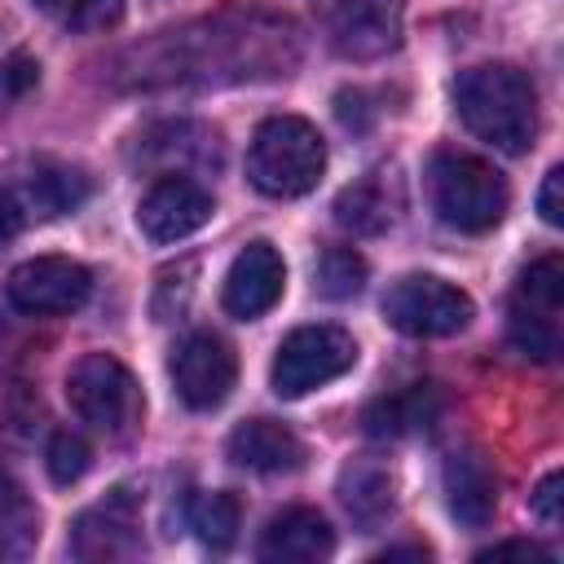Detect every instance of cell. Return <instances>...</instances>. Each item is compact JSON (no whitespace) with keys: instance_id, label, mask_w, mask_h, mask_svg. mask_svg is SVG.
<instances>
[{"instance_id":"obj_30","label":"cell","mask_w":564,"mask_h":564,"mask_svg":"<svg viewBox=\"0 0 564 564\" xmlns=\"http://www.w3.org/2000/svg\"><path fill=\"white\" fill-rule=\"evenodd\" d=\"M498 555H524V560H551V551L533 546V542H498L489 551H480V560H498Z\"/></svg>"},{"instance_id":"obj_27","label":"cell","mask_w":564,"mask_h":564,"mask_svg":"<svg viewBox=\"0 0 564 564\" xmlns=\"http://www.w3.org/2000/svg\"><path fill=\"white\" fill-rule=\"evenodd\" d=\"M35 79H40V62H35V57L13 53V57L0 62V93H4V97H22V93H31Z\"/></svg>"},{"instance_id":"obj_17","label":"cell","mask_w":564,"mask_h":564,"mask_svg":"<svg viewBox=\"0 0 564 564\" xmlns=\"http://www.w3.org/2000/svg\"><path fill=\"white\" fill-rule=\"evenodd\" d=\"M401 203H405V198H401L397 172H392V167H375V172H366L361 181H352L348 189H339V198H335V220H339L344 229L370 238V234H383V229L397 225Z\"/></svg>"},{"instance_id":"obj_21","label":"cell","mask_w":564,"mask_h":564,"mask_svg":"<svg viewBox=\"0 0 564 564\" xmlns=\"http://www.w3.org/2000/svg\"><path fill=\"white\" fill-rule=\"evenodd\" d=\"M84 198H88V176L66 167V163H35L26 185H22V203L44 220L62 216V212H75Z\"/></svg>"},{"instance_id":"obj_23","label":"cell","mask_w":564,"mask_h":564,"mask_svg":"<svg viewBox=\"0 0 564 564\" xmlns=\"http://www.w3.org/2000/svg\"><path fill=\"white\" fill-rule=\"evenodd\" d=\"M366 286V260L352 247H326L317 260V291L326 300H352Z\"/></svg>"},{"instance_id":"obj_9","label":"cell","mask_w":564,"mask_h":564,"mask_svg":"<svg viewBox=\"0 0 564 564\" xmlns=\"http://www.w3.org/2000/svg\"><path fill=\"white\" fill-rule=\"evenodd\" d=\"M93 291V273L70 256H35L18 264L4 282V295L18 313L48 317V313H75Z\"/></svg>"},{"instance_id":"obj_25","label":"cell","mask_w":564,"mask_h":564,"mask_svg":"<svg viewBox=\"0 0 564 564\" xmlns=\"http://www.w3.org/2000/svg\"><path fill=\"white\" fill-rule=\"evenodd\" d=\"M119 18H123V0H70V9L62 13V22L75 31H106Z\"/></svg>"},{"instance_id":"obj_22","label":"cell","mask_w":564,"mask_h":564,"mask_svg":"<svg viewBox=\"0 0 564 564\" xmlns=\"http://www.w3.org/2000/svg\"><path fill=\"white\" fill-rule=\"evenodd\" d=\"M238 524H242V507L229 489H216V494H203L189 502V529L203 538V546L212 551H225L234 546L238 538Z\"/></svg>"},{"instance_id":"obj_5","label":"cell","mask_w":564,"mask_h":564,"mask_svg":"<svg viewBox=\"0 0 564 564\" xmlns=\"http://www.w3.org/2000/svg\"><path fill=\"white\" fill-rule=\"evenodd\" d=\"M66 401L70 410L97 427L101 436H132L141 423V388L132 370L110 352H84L66 375Z\"/></svg>"},{"instance_id":"obj_11","label":"cell","mask_w":564,"mask_h":564,"mask_svg":"<svg viewBox=\"0 0 564 564\" xmlns=\"http://www.w3.org/2000/svg\"><path fill=\"white\" fill-rule=\"evenodd\" d=\"M238 379V361L234 348L212 335V330H194L176 344L172 352V388L189 410H216Z\"/></svg>"},{"instance_id":"obj_29","label":"cell","mask_w":564,"mask_h":564,"mask_svg":"<svg viewBox=\"0 0 564 564\" xmlns=\"http://www.w3.org/2000/svg\"><path fill=\"white\" fill-rule=\"evenodd\" d=\"M18 229H22V203L0 185V251L18 238Z\"/></svg>"},{"instance_id":"obj_6","label":"cell","mask_w":564,"mask_h":564,"mask_svg":"<svg viewBox=\"0 0 564 564\" xmlns=\"http://www.w3.org/2000/svg\"><path fill=\"white\" fill-rule=\"evenodd\" d=\"M352 361H357V339L344 326H326V322L300 326L278 344L269 383L278 397H304V392L348 375Z\"/></svg>"},{"instance_id":"obj_24","label":"cell","mask_w":564,"mask_h":564,"mask_svg":"<svg viewBox=\"0 0 564 564\" xmlns=\"http://www.w3.org/2000/svg\"><path fill=\"white\" fill-rule=\"evenodd\" d=\"M44 463H48V476H53V485H75V480H79V476L93 467V449H88V441H84L79 432H70V427H57V432L48 436Z\"/></svg>"},{"instance_id":"obj_18","label":"cell","mask_w":564,"mask_h":564,"mask_svg":"<svg viewBox=\"0 0 564 564\" xmlns=\"http://www.w3.org/2000/svg\"><path fill=\"white\" fill-rule=\"evenodd\" d=\"M441 410H445V392L436 383H405V388L375 397L361 410V427H366V436L392 441V436H410V432L432 427L441 419Z\"/></svg>"},{"instance_id":"obj_13","label":"cell","mask_w":564,"mask_h":564,"mask_svg":"<svg viewBox=\"0 0 564 564\" xmlns=\"http://www.w3.org/2000/svg\"><path fill=\"white\" fill-rule=\"evenodd\" d=\"M282 291H286V264H282L278 247L273 242H247L225 273L220 304L229 317L256 322L282 300Z\"/></svg>"},{"instance_id":"obj_8","label":"cell","mask_w":564,"mask_h":564,"mask_svg":"<svg viewBox=\"0 0 564 564\" xmlns=\"http://www.w3.org/2000/svg\"><path fill=\"white\" fill-rule=\"evenodd\" d=\"M70 555L84 564H115L141 555V498L132 489H110L101 502L75 516Z\"/></svg>"},{"instance_id":"obj_19","label":"cell","mask_w":564,"mask_h":564,"mask_svg":"<svg viewBox=\"0 0 564 564\" xmlns=\"http://www.w3.org/2000/svg\"><path fill=\"white\" fill-rule=\"evenodd\" d=\"M339 502L344 511L352 516V524L361 533H375L388 524L392 507H397V485H392V471L375 458H357L344 467L339 476Z\"/></svg>"},{"instance_id":"obj_15","label":"cell","mask_w":564,"mask_h":564,"mask_svg":"<svg viewBox=\"0 0 564 564\" xmlns=\"http://www.w3.org/2000/svg\"><path fill=\"white\" fill-rule=\"evenodd\" d=\"M225 454H229V463H238L247 471H264V476H282V471L304 467V441L278 419L238 423L225 441Z\"/></svg>"},{"instance_id":"obj_1","label":"cell","mask_w":564,"mask_h":564,"mask_svg":"<svg viewBox=\"0 0 564 564\" xmlns=\"http://www.w3.org/2000/svg\"><path fill=\"white\" fill-rule=\"evenodd\" d=\"M454 106L467 132L502 154H524L538 137V88L520 66L489 62L463 70L454 84Z\"/></svg>"},{"instance_id":"obj_7","label":"cell","mask_w":564,"mask_h":564,"mask_svg":"<svg viewBox=\"0 0 564 564\" xmlns=\"http://www.w3.org/2000/svg\"><path fill=\"white\" fill-rule=\"evenodd\" d=\"M471 313H476L471 308V295L458 291L445 278H432V273H405L383 295L388 326H397L401 335H414V339L458 335L471 322Z\"/></svg>"},{"instance_id":"obj_16","label":"cell","mask_w":564,"mask_h":564,"mask_svg":"<svg viewBox=\"0 0 564 564\" xmlns=\"http://www.w3.org/2000/svg\"><path fill=\"white\" fill-rule=\"evenodd\" d=\"M330 551H335V529L313 507H291L273 516L256 546V555L273 564H313V560H326Z\"/></svg>"},{"instance_id":"obj_31","label":"cell","mask_w":564,"mask_h":564,"mask_svg":"<svg viewBox=\"0 0 564 564\" xmlns=\"http://www.w3.org/2000/svg\"><path fill=\"white\" fill-rule=\"evenodd\" d=\"M40 4H44L48 13H66V9H70V0H40Z\"/></svg>"},{"instance_id":"obj_14","label":"cell","mask_w":564,"mask_h":564,"mask_svg":"<svg viewBox=\"0 0 564 564\" xmlns=\"http://www.w3.org/2000/svg\"><path fill=\"white\" fill-rule=\"evenodd\" d=\"M445 502L463 529H485L498 511V471L480 449H454L445 458Z\"/></svg>"},{"instance_id":"obj_3","label":"cell","mask_w":564,"mask_h":564,"mask_svg":"<svg viewBox=\"0 0 564 564\" xmlns=\"http://www.w3.org/2000/svg\"><path fill=\"white\" fill-rule=\"evenodd\" d=\"M427 198L432 212L458 229V234H485L507 212V181L494 163L463 154V150H436L427 163Z\"/></svg>"},{"instance_id":"obj_20","label":"cell","mask_w":564,"mask_h":564,"mask_svg":"<svg viewBox=\"0 0 564 564\" xmlns=\"http://www.w3.org/2000/svg\"><path fill=\"white\" fill-rule=\"evenodd\" d=\"M40 542V511L22 480L0 463V560H26Z\"/></svg>"},{"instance_id":"obj_10","label":"cell","mask_w":564,"mask_h":564,"mask_svg":"<svg viewBox=\"0 0 564 564\" xmlns=\"http://www.w3.org/2000/svg\"><path fill=\"white\" fill-rule=\"evenodd\" d=\"M405 31V0H335L326 18L330 48L348 62L388 57Z\"/></svg>"},{"instance_id":"obj_2","label":"cell","mask_w":564,"mask_h":564,"mask_svg":"<svg viewBox=\"0 0 564 564\" xmlns=\"http://www.w3.org/2000/svg\"><path fill=\"white\" fill-rule=\"evenodd\" d=\"M326 172V141L300 115L264 119L247 150V176L269 198H300Z\"/></svg>"},{"instance_id":"obj_26","label":"cell","mask_w":564,"mask_h":564,"mask_svg":"<svg viewBox=\"0 0 564 564\" xmlns=\"http://www.w3.org/2000/svg\"><path fill=\"white\" fill-rule=\"evenodd\" d=\"M564 476L560 471H551V476H542L538 480V489L529 494V507H533V516L546 524V529H560V520H564V511H560V502H564Z\"/></svg>"},{"instance_id":"obj_28","label":"cell","mask_w":564,"mask_h":564,"mask_svg":"<svg viewBox=\"0 0 564 564\" xmlns=\"http://www.w3.org/2000/svg\"><path fill=\"white\" fill-rule=\"evenodd\" d=\"M538 212L546 225H564V167H551L538 189Z\"/></svg>"},{"instance_id":"obj_12","label":"cell","mask_w":564,"mask_h":564,"mask_svg":"<svg viewBox=\"0 0 564 564\" xmlns=\"http://www.w3.org/2000/svg\"><path fill=\"white\" fill-rule=\"evenodd\" d=\"M212 212H216V203H212V194L198 181H189V176H159L141 194V203H137V225L154 242H181V238L198 234L212 220Z\"/></svg>"},{"instance_id":"obj_4","label":"cell","mask_w":564,"mask_h":564,"mask_svg":"<svg viewBox=\"0 0 564 564\" xmlns=\"http://www.w3.org/2000/svg\"><path fill=\"white\" fill-rule=\"evenodd\" d=\"M507 335L516 352L533 361H555L564 344V260L542 256L533 260L507 300Z\"/></svg>"}]
</instances>
